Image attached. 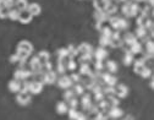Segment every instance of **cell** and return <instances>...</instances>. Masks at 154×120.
Returning a JSON list of instances; mask_svg holds the SVG:
<instances>
[{"label": "cell", "mask_w": 154, "mask_h": 120, "mask_svg": "<svg viewBox=\"0 0 154 120\" xmlns=\"http://www.w3.org/2000/svg\"><path fill=\"white\" fill-rule=\"evenodd\" d=\"M18 20L23 24H27L32 20V14L28 11V9H25V10H21L20 11V15H18Z\"/></svg>", "instance_id": "obj_1"}, {"label": "cell", "mask_w": 154, "mask_h": 120, "mask_svg": "<svg viewBox=\"0 0 154 120\" xmlns=\"http://www.w3.org/2000/svg\"><path fill=\"white\" fill-rule=\"evenodd\" d=\"M43 88V84L39 81H34V82H29V92L32 93H39Z\"/></svg>", "instance_id": "obj_2"}, {"label": "cell", "mask_w": 154, "mask_h": 120, "mask_svg": "<svg viewBox=\"0 0 154 120\" xmlns=\"http://www.w3.org/2000/svg\"><path fill=\"white\" fill-rule=\"evenodd\" d=\"M71 84H72V80L70 77H67V76H64V77H61L59 80V85L63 88H69L71 86Z\"/></svg>", "instance_id": "obj_3"}, {"label": "cell", "mask_w": 154, "mask_h": 120, "mask_svg": "<svg viewBox=\"0 0 154 120\" xmlns=\"http://www.w3.org/2000/svg\"><path fill=\"white\" fill-rule=\"evenodd\" d=\"M17 101H18V103H21L22 106H26V104L31 101V97H29L27 93H22V92H21V94L17 96Z\"/></svg>", "instance_id": "obj_4"}, {"label": "cell", "mask_w": 154, "mask_h": 120, "mask_svg": "<svg viewBox=\"0 0 154 120\" xmlns=\"http://www.w3.org/2000/svg\"><path fill=\"white\" fill-rule=\"evenodd\" d=\"M9 88H10V91H12V92H17V91H20L21 90V82L18 81V80H14V81H11L10 84H9Z\"/></svg>", "instance_id": "obj_5"}, {"label": "cell", "mask_w": 154, "mask_h": 120, "mask_svg": "<svg viewBox=\"0 0 154 120\" xmlns=\"http://www.w3.org/2000/svg\"><path fill=\"white\" fill-rule=\"evenodd\" d=\"M18 49L25 50V52H27V53H29V54H31V52L33 50L32 44H29V43H28V42H26V41H23V42H21L20 44H18Z\"/></svg>", "instance_id": "obj_6"}, {"label": "cell", "mask_w": 154, "mask_h": 120, "mask_svg": "<svg viewBox=\"0 0 154 120\" xmlns=\"http://www.w3.org/2000/svg\"><path fill=\"white\" fill-rule=\"evenodd\" d=\"M27 9H28V11L32 14V16L38 15V14L41 12V8H39V5H38V4H31L29 6H27Z\"/></svg>", "instance_id": "obj_7"}, {"label": "cell", "mask_w": 154, "mask_h": 120, "mask_svg": "<svg viewBox=\"0 0 154 120\" xmlns=\"http://www.w3.org/2000/svg\"><path fill=\"white\" fill-rule=\"evenodd\" d=\"M102 77H103L104 81H105L106 84H109L110 86H112L115 82H116V78L112 77V76H110L109 74H104V75H102Z\"/></svg>", "instance_id": "obj_8"}, {"label": "cell", "mask_w": 154, "mask_h": 120, "mask_svg": "<svg viewBox=\"0 0 154 120\" xmlns=\"http://www.w3.org/2000/svg\"><path fill=\"white\" fill-rule=\"evenodd\" d=\"M108 55V53H106V50L105 49H103V48H99L98 50H97V53H95V58H97V60H102L105 58Z\"/></svg>", "instance_id": "obj_9"}, {"label": "cell", "mask_w": 154, "mask_h": 120, "mask_svg": "<svg viewBox=\"0 0 154 120\" xmlns=\"http://www.w3.org/2000/svg\"><path fill=\"white\" fill-rule=\"evenodd\" d=\"M124 41H125L127 44H130V46H131L132 43H134V42H136L137 39H136V37H134L133 34H131V33H127V34H125Z\"/></svg>", "instance_id": "obj_10"}, {"label": "cell", "mask_w": 154, "mask_h": 120, "mask_svg": "<svg viewBox=\"0 0 154 120\" xmlns=\"http://www.w3.org/2000/svg\"><path fill=\"white\" fill-rule=\"evenodd\" d=\"M27 6H28V4H27V2L26 0H18V2L16 3V5H15V8L16 9H18V10H25V9H27Z\"/></svg>", "instance_id": "obj_11"}, {"label": "cell", "mask_w": 154, "mask_h": 120, "mask_svg": "<svg viewBox=\"0 0 154 120\" xmlns=\"http://www.w3.org/2000/svg\"><path fill=\"white\" fill-rule=\"evenodd\" d=\"M79 52H81L82 54H85V53H92V47L89 46V44H86V43H83L80 48H79Z\"/></svg>", "instance_id": "obj_12"}, {"label": "cell", "mask_w": 154, "mask_h": 120, "mask_svg": "<svg viewBox=\"0 0 154 120\" xmlns=\"http://www.w3.org/2000/svg\"><path fill=\"white\" fill-rule=\"evenodd\" d=\"M122 113H121V110L119 109V108H116L115 106H112V108H111V110H110V115L112 116V118H118V116H120Z\"/></svg>", "instance_id": "obj_13"}, {"label": "cell", "mask_w": 154, "mask_h": 120, "mask_svg": "<svg viewBox=\"0 0 154 120\" xmlns=\"http://www.w3.org/2000/svg\"><path fill=\"white\" fill-rule=\"evenodd\" d=\"M48 60H49V54L47 52H42L39 54V62H41V64H45Z\"/></svg>", "instance_id": "obj_14"}, {"label": "cell", "mask_w": 154, "mask_h": 120, "mask_svg": "<svg viewBox=\"0 0 154 120\" xmlns=\"http://www.w3.org/2000/svg\"><path fill=\"white\" fill-rule=\"evenodd\" d=\"M106 66H108V69H109V71L110 72H115V71H116L118 69V66H116V63H115V62H112V60H109V62L106 63Z\"/></svg>", "instance_id": "obj_15"}, {"label": "cell", "mask_w": 154, "mask_h": 120, "mask_svg": "<svg viewBox=\"0 0 154 120\" xmlns=\"http://www.w3.org/2000/svg\"><path fill=\"white\" fill-rule=\"evenodd\" d=\"M116 93H118L119 96H121V97H125V94L127 93V88H126L125 86L120 85V86H118V88H116Z\"/></svg>", "instance_id": "obj_16"}, {"label": "cell", "mask_w": 154, "mask_h": 120, "mask_svg": "<svg viewBox=\"0 0 154 120\" xmlns=\"http://www.w3.org/2000/svg\"><path fill=\"white\" fill-rule=\"evenodd\" d=\"M131 52L132 53H140L141 52V44L137 43V41L131 44Z\"/></svg>", "instance_id": "obj_17"}, {"label": "cell", "mask_w": 154, "mask_h": 120, "mask_svg": "<svg viewBox=\"0 0 154 120\" xmlns=\"http://www.w3.org/2000/svg\"><path fill=\"white\" fill-rule=\"evenodd\" d=\"M10 9L11 8H0V17H2V18L8 17L9 12H10Z\"/></svg>", "instance_id": "obj_18"}, {"label": "cell", "mask_w": 154, "mask_h": 120, "mask_svg": "<svg viewBox=\"0 0 154 120\" xmlns=\"http://www.w3.org/2000/svg\"><path fill=\"white\" fill-rule=\"evenodd\" d=\"M89 104H91L89 97H88V96H83V98H82V107H83L85 109H87V108H91Z\"/></svg>", "instance_id": "obj_19"}, {"label": "cell", "mask_w": 154, "mask_h": 120, "mask_svg": "<svg viewBox=\"0 0 154 120\" xmlns=\"http://www.w3.org/2000/svg\"><path fill=\"white\" fill-rule=\"evenodd\" d=\"M66 110H67V106H66L64 102H61V103L57 104V112H59L60 114H64Z\"/></svg>", "instance_id": "obj_20"}, {"label": "cell", "mask_w": 154, "mask_h": 120, "mask_svg": "<svg viewBox=\"0 0 154 120\" xmlns=\"http://www.w3.org/2000/svg\"><path fill=\"white\" fill-rule=\"evenodd\" d=\"M131 63H132V55H131V54H130V55L127 54V55L125 56V60H124V64H125V65H130Z\"/></svg>", "instance_id": "obj_21"}, {"label": "cell", "mask_w": 154, "mask_h": 120, "mask_svg": "<svg viewBox=\"0 0 154 120\" xmlns=\"http://www.w3.org/2000/svg\"><path fill=\"white\" fill-rule=\"evenodd\" d=\"M67 68H69L70 70H75V69H76V63L73 62L72 59H70V62H69V64H67Z\"/></svg>", "instance_id": "obj_22"}, {"label": "cell", "mask_w": 154, "mask_h": 120, "mask_svg": "<svg viewBox=\"0 0 154 120\" xmlns=\"http://www.w3.org/2000/svg\"><path fill=\"white\" fill-rule=\"evenodd\" d=\"M73 94H75V92H73V91H67V92L65 93V99L70 101V99L73 97Z\"/></svg>", "instance_id": "obj_23"}, {"label": "cell", "mask_w": 154, "mask_h": 120, "mask_svg": "<svg viewBox=\"0 0 154 120\" xmlns=\"http://www.w3.org/2000/svg\"><path fill=\"white\" fill-rule=\"evenodd\" d=\"M76 88H75V92L77 93V94H82L83 93V87L82 86H80V85H77V86H75Z\"/></svg>", "instance_id": "obj_24"}, {"label": "cell", "mask_w": 154, "mask_h": 120, "mask_svg": "<svg viewBox=\"0 0 154 120\" xmlns=\"http://www.w3.org/2000/svg\"><path fill=\"white\" fill-rule=\"evenodd\" d=\"M10 2H11V3H14V4H15V5H16V3H17V2H18V0H10Z\"/></svg>", "instance_id": "obj_25"}]
</instances>
